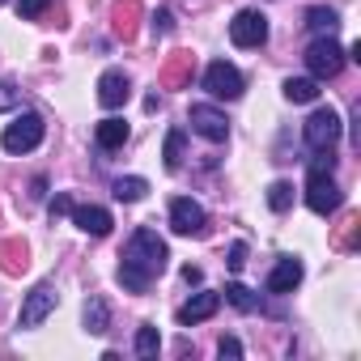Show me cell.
<instances>
[{
	"instance_id": "obj_13",
	"label": "cell",
	"mask_w": 361,
	"mask_h": 361,
	"mask_svg": "<svg viewBox=\"0 0 361 361\" xmlns=\"http://www.w3.org/2000/svg\"><path fill=\"white\" fill-rule=\"evenodd\" d=\"M302 281V259L298 255H281L276 268L268 272V293H293Z\"/></svg>"
},
{
	"instance_id": "obj_21",
	"label": "cell",
	"mask_w": 361,
	"mask_h": 361,
	"mask_svg": "<svg viewBox=\"0 0 361 361\" xmlns=\"http://www.w3.org/2000/svg\"><path fill=\"white\" fill-rule=\"evenodd\" d=\"M111 327V306H106V298H90L85 302V331L90 336H102Z\"/></svg>"
},
{
	"instance_id": "obj_26",
	"label": "cell",
	"mask_w": 361,
	"mask_h": 361,
	"mask_svg": "<svg viewBox=\"0 0 361 361\" xmlns=\"http://www.w3.org/2000/svg\"><path fill=\"white\" fill-rule=\"evenodd\" d=\"M226 302H230L234 310H243V314H247V310H255V293H251L247 285H238V281H230V285H226Z\"/></svg>"
},
{
	"instance_id": "obj_32",
	"label": "cell",
	"mask_w": 361,
	"mask_h": 361,
	"mask_svg": "<svg viewBox=\"0 0 361 361\" xmlns=\"http://www.w3.org/2000/svg\"><path fill=\"white\" fill-rule=\"evenodd\" d=\"M217 353H221V361H226V357H243V344H238L234 336H221V344H217Z\"/></svg>"
},
{
	"instance_id": "obj_19",
	"label": "cell",
	"mask_w": 361,
	"mask_h": 361,
	"mask_svg": "<svg viewBox=\"0 0 361 361\" xmlns=\"http://www.w3.org/2000/svg\"><path fill=\"white\" fill-rule=\"evenodd\" d=\"M192 68H196V60H192L188 51H178V56H170V64H166V73H161V85H170V90H178V85H188V81H192Z\"/></svg>"
},
{
	"instance_id": "obj_4",
	"label": "cell",
	"mask_w": 361,
	"mask_h": 361,
	"mask_svg": "<svg viewBox=\"0 0 361 361\" xmlns=\"http://www.w3.org/2000/svg\"><path fill=\"white\" fill-rule=\"evenodd\" d=\"M306 68H310V77L314 81H331V77H340V68H344V60H348V51L327 35V39H314L310 47H306Z\"/></svg>"
},
{
	"instance_id": "obj_20",
	"label": "cell",
	"mask_w": 361,
	"mask_h": 361,
	"mask_svg": "<svg viewBox=\"0 0 361 361\" xmlns=\"http://www.w3.org/2000/svg\"><path fill=\"white\" fill-rule=\"evenodd\" d=\"M319 94H323V90H319V81H314V77H289V81H285V98H289V102H298V106L319 102Z\"/></svg>"
},
{
	"instance_id": "obj_17",
	"label": "cell",
	"mask_w": 361,
	"mask_h": 361,
	"mask_svg": "<svg viewBox=\"0 0 361 361\" xmlns=\"http://www.w3.org/2000/svg\"><path fill=\"white\" fill-rule=\"evenodd\" d=\"M94 140H98L102 153H115V149H123V140H128V123L111 115V119H102V123L94 128Z\"/></svg>"
},
{
	"instance_id": "obj_23",
	"label": "cell",
	"mask_w": 361,
	"mask_h": 361,
	"mask_svg": "<svg viewBox=\"0 0 361 361\" xmlns=\"http://www.w3.org/2000/svg\"><path fill=\"white\" fill-rule=\"evenodd\" d=\"M149 196V183L140 174H128V178H115V200L119 204H136V200H145Z\"/></svg>"
},
{
	"instance_id": "obj_8",
	"label": "cell",
	"mask_w": 361,
	"mask_h": 361,
	"mask_svg": "<svg viewBox=\"0 0 361 361\" xmlns=\"http://www.w3.org/2000/svg\"><path fill=\"white\" fill-rule=\"evenodd\" d=\"M204 226H209V217H204V209H200L192 196H174V200H170V230H174V234L200 238Z\"/></svg>"
},
{
	"instance_id": "obj_34",
	"label": "cell",
	"mask_w": 361,
	"mask_h": 361,
	"mask_svg": "<svg viewBox=\"0 0 361 361\" xmlns=\"http://www.w3.org/2000/svg\"><path fill=\"white\" fill-rule=\"evenodd\" d=\"M200 276H204V272H200V268H192V264H188V268H183V281H188V285H200Z\"/></svg>"
},
{
	"instance_id": "obj_16",
	"label": "cell",
	"mask_w": 361,
	"mask_h": 361,
	"mask_svg": "<svg viewBox=\"0 0 361 361\" xmlns=\"http://www.w3.org/2000/svg\"><path fill=\"white\" fill-rule=\"evenodd\" d=\"M0 268H5L9 276H22L30 268V251H26L22 238H5V243H0Z\"/></svg>"
},
{
	"instance_id": "obj_27",
	"label": "cell",
	"mask_w": 361,
	"mask_h": 361,
	"mask_svg": "<svg viewBox=\"0 0 361 361\" xmlns=\"http://www.w3.org/2000/svg\"><path fill=\"white\" fill-rule=\"evenodd\" d=\"M157 348H161L157 327H153V323H140V331H136V353H140V357H157Z\"/></svg>"
},
{
	"instance_id": "obj_35",
	"label": "cell",
	"mask_w": 361,
	"mask_h": 361,
	"mask_svg": "<svg viewBox=\"0 0 361 361\" xmlns=\"http://www.w3.org/2000/svg\"><path fill=\"white\" fill-rule=\"evenodd\" d=\"M0 5H5V0H0Z\"/></svg>"
},
{
	"instance_id": "obj_15",
	"label": "cell",
	"mask_w": 361,
	"mask_h": 361,
	"mask_svg": "<svg viewBox=\"0 0 361 361\" xmlns=\"http://www.w3.org/2000/svg\"><path fill=\"white\" fill-rule=\"evenodd\" d=\"M140 0H115V9H111V22H115V35L123 39V43H132L136 39V26H140Z\"/></svg>"
},
{
	"instance_id": "obj_25",
	"label": "cell",
	"mask_w": 361,
	"mask_h": 361,
	"mask_svg": "<svg viewBox=\"0 0 361 361\" xmlns=\"http://www.w3.org/2000/svg\"><path fill=\"white\" fill-rule=\"evenodd\" d=\"M289 204H293V183L276 178V183L268 188V209H272V213H289Z\"/></svg>"
},
{
	"instance_id": "obj_29",
	"label": "cell",
	"mask_w": 361,
	"mask_h": 361,
	"mask_svg": "<svg viewBox=\"0 0 361 361\" xmlns=\"http://www.w3.org/2000/svg\"><path fill=\"white\" fill-rule=\"evenodd\" d=\"M51 9V0H22V5H18V13L30 22V18H39V13H47Z\"/></svg>"
},
{
	"instance_id": "obj_22",
	"label": "cell",
	"mask_w": 361,
	"mask_h": 361,
	"mask_svg": "<svg viewBox=\"0 0 361 361\" xmlns=\"http://www.w3.org/2000/svg\"><path fill=\"white\" fill-rule=\"evenodd\" d=\"M183 149H188V132H183V128H170V132H166V149H161L166 170H178V166H183Z\"/></svg>"
},
{
	"instance_id": "obj_14",
	"label": "cell",
	"mask_w": 361,
	"mask_h": 361,
	"mask_svg": "<svg viewBox=\"0 0 361 361\" xmlns=\"http://www.w3.org/2000/svg\"><path fill=\"white\" fill-rule=\"evenodd\" d=\"M73 221H77V230H85V234H94V238H102V234H111V213L106 209H98V204H73Z\"/></svg>"
},
{
	"instance_id": "obj_9",
	"label": "cell",
	"mask_w": 361,
	"mask_h": 361,
	"mask_svg": "<svg viewBox=\"0 0 361 361\" xmlns=\"http://www.w3.org/2000/svg\"><path fill=\"white\" fill-rule=\"evenodd\" d=\"M204 90H209L213 98L234 102V98L243 94V73H238L234 64H226V60H213V64L204 68Z\"/></svg>"
},
{
	"instance_id": "obj_11",
	"label": "cell",
	"mask_w": 361,
	"mask_h": 361,
	"mask_svg": "<svg viewBox=\"0 0 361 361\" xmlns=\"http://www.w3.org/2000/svg\"><path fill=\"white\" fill-rule=\"evenodd\" d=\"M128 98H132V81H128V73H123V68H106V73L98 77V102H102L106 111H119Z\"/></svg>"
},
{
	"instance_id": "obj_30",
	"label": "cell",
	"mask_w": 361,
	"mask_h": 361,
	"mask_svg": "<svg viewBox=\"0 0 361 361\" xmlns=\"http://www.w3.org/2000/svg\"><path fill=\"white\" fill-rule=\"evenodd\" d=\"M153 30H157V35H170V30H174V13H170V9H157V13H153Z\"/></svg>"
},
{
	"instance_id": "obj_6",
	"label": "cell",
	"mask_w": 361,
	"mask_h": 361,
	"mask_svg": "<svg viewBox=\"0 0 361 361\" xmlns=\"http://www.w3.org/2000/svg\"><path fill=\"white\" fill-rule=\"evenodd\" d=\"M230 43L243 47V51L264 47V43H268V18H264L259 9H243V13H234V22H230Z\"/></svg>"
},
{
	"instance_id": "obj_28",
	"label": "cell",
	"mask_w": 361,
	"mask_h": 361,
	"mask_svg": "<svg viewBox=\"0 0 361 361\" xmlns=\"http://www.w3.org/2000/svg\"><path fill=\"white\" fill-rule=\"evenodd\" d=\"M22 106V90L13 81H0V111H18Z\"/></svg>"
},
{
	"instance_id": "obj_1",
	"label": "cell",
	"mask_w": 361,
	"mask_h": 361,
	"mask_svg": "<svg viewBox=\"0 0 361 361\" xmlns=\"http://www.w3.org/2000/svg\"><path fill=\"white\" fill-rule=\"evenodd\" d=\"M119 259H123V264H119V285H123L128 293H145V289L166 272L170 251H166V243L157 238V230L140 226V230L128 238V247H123Z\"/></svg>"
},
{
	"instance_id": "obj_10",
	"label": "cell",
	"mask_w": 361,
	"mask_h": 361,
	"mask_svg": "<svg viewBox=\"0 0 361 361\" xmlns=\"http://www.w3.org/2000/svg\"><path fill=\"white\" fill-rule=\"evenodd\" d=\"M188 123H192V132H200V136H204V140H213V145L230 140V119H226V111H217V106H209V102L192 106Z\"/></svg>"
},
{
	"instance_id": "obj_2",
	"label": "cell",
	"mask_w": 361,
	"mask_h": 361,
	"mask_svg": "<svg viewBox=\"0 0 361 361\" xmlns=\"http://www.w3.org/2000/svg\"><path fill=\"white\" fill-rule=\"evenodd\" d=\"M340 132H344V119H340V111H331V106H314V115L302 123V140H306L310 153H336Z\"/></svg>"
},
{
	"instance_id": "obj_18",
	"label": "cell",
	"mask_w": 361,
	"mask_h": 361,
	"mask_svg": "<svg viewBox=\"0 0 361 361\" xmlns=\"http://www.w3.org/2000/svg\"><path fill=\"white\" fill-rule=\"evenodd\" d=\"M306 30L314 35V39H336V30H340V18H336V9H323V5H314V9H306Z\"/></svg>"
},
{
	"instance_id": "obj_3",
	"label": "cell",
	"mask_w": 361,
	"mask_h": 361,
	"mask_svg": "<svg viewBox=\"0 0 361 361\" xmlns=\"http://www.w3.org/2000/svg\"><path fill=\"white\" fill-rule=\"evenodd\" d=\"M340 204H344V192H340L336 178H331V170L310 166V174H306V209L319 213V217H327V213H336Z\"/></svg>"
},
{
	"instance_id": "obj_7",
	"label": "cell",
	"mask_w": 361,
	"mask_h": 361,
	"mask_svg": "<svg viewBox=\"0 0 361 361\" xmlns=\"http://www.w3.org/2000/svg\"><path fill=\"white\" fill-rule=\"evenodd\" d=\"M60 306V289L51 285V281H39L30 293H26V302H22V314H18V327H39L51 310Z\"/></svg>"
},
{
	"instance_id": "obj_31",
	"label": "cell",
	"mask_w": 361,
	"mask_h": 361,
	"mask_svg": "<svg viewBox=\"0 0 361 361\" xmlns=\"http://www.w3.org/2000/svg\"><path fill=\"white\" fill-rule=\"evenodd\" d=\"M226 264H230L234 272H243V264H247V243H234V247H230V259H226Z\"/></svg>"
},
{
	"instance_id": "obj_12",
	"label": "cell",
	"mask_w": 361,
	"mask_h": 361,
	"mask_svg": "<svg viewBox=\"0 0 361 361\" xmlns=\"http://www.w3.org/2000/svg\"><path fill=\"white\" fill-rule=\"evenodd\" d=\"M217 306H221V293H213V289H204V293H196V298H188L183 306H178V327H196V323H204V319H213L217 314Z\"/></svg>"
},
{
	"instance_id": "obj_33",
	"label": "cell",
	"mask_w": 361,
	"mask_h": 361,
	"mask_svg": "<svg viewBox=\"0 0 361 361\" xmlns=\"http://www.w3.org/2000/svg\"><path fill=\"white\" fill-rule=\"evenodd\" d=\"M64 213H73V200H68V196L60 192V196L51 200V221H56V217H64Z\"/></svg>"
},
{
	"instance_id": "obj_24",
	"label": "cell",
	"mask_w": 361,
	"mask_h": 361,
	"mask_svg": "<svg viewBox=\"0 0 361 361\" xmlns=\"http://www.w3.org/2000/svg\"><path fill=\"white\" fill-rule=\"evenodd\" d=\"M357 247H361V217H348L336 230V251H357Z\"/></svg>"
},
{
	"instance_id": "obj_5",
	"label": "cell",
	"mask_w": 361,
	"mask_h": 361,
	"mask_svg": "<svg viewBox=\"0 0 361 361\" xmlns=\"http://www.w3.org/2000/svg\"><path fill=\"white\" fill-rule=\"evenodd\" d=\"M43 132H47L43 115L26 111V115H18L5 132H0V145H5V153H30V149L43 145Z\"/></svg>"
}]
</instances>
